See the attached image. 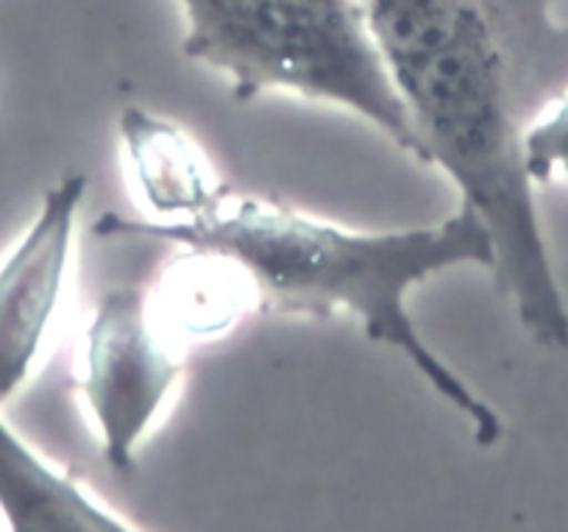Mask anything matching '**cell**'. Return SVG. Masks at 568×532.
I'll list each match as a JSON object with an SVG mask.
<instances>
[{
	"mask_svg": "<svg viewBox=\"0 0 568 532\" xmlns=\"http://www.w3.org/2000/svg\"><path fill=\"white\" fill-rule=\"evenodd\" d=\"M420 145L494 240V282L524 332L568 349L562 301L524 168L529 123L568 92L557 0H357Z\"/></svg>",
	"mask_w": 568,
	"mask_h": 532,
	"instance_id": "1",
	"label": "cell"
},
{
	"mask_svg": "<svg viewBox=\"0 0 568 532\" xmlns=\"http://www.w3.org/2000/svg\"><path fill=\"white\" fill-rule=\"evenodd\" d=\"M98 238H145L232 260L256 293V310L278 315H348L371 343L398 351L438 397L471 421L474 441L494 446L501 419L466 380L429 349L407 310L415 284L452 268L494 271V240L471 207L429 227L357 232L291 204L234 195L190 221H131L106 212Z\"/></svg>",
	"mask_w": 568,
	"mask_h": 532,
	"instance_id": "2",
	"label": "cell"
},
{
	"mask_svg": "<svg viewBox=\"0 0 568 532\" xmlns=\"http://www.w3.org/2000/svg\"><path fill=\"white\" fill-rule=\"evenodd\" d=\"M187 59L237 101L284 92L337 107L420 162L396 87L357 0H179Z\"/></svg>",
	"mask_w": 568,
	"mask_h": 532,
	"instance_id": "3",
	"label": "cell"
},
{
	"mask_svg": "<svg viewBox=\"0 0 568 532\" xmlns=\"http://www.w3.org/2000/svg\"><path fill=\"white\" fill-rule=\"evenodd\" d=\"M184 349L156 321L151 290L109 288L84 327L79 393L95 424L101 454L118 474L136 452L182 382Z\"/></svg>",
	"mask_w": 568,
	"mask_h": 532,
	"instance_id": "4",
	"label": "cell"
},
{
	"mask_svg": "<svg viewBox=\"0 0 568 532\" xmlns=\"http://www.w3.org/2000/svg\"><path fill=\"white\" fill-rule=\"evenodd\" d=\"M87 184L84 173L51 184L34 221L0 260V404L29 385L57 329Z\"/></svg>",
	"mask_w": 568,
	"mask_h": 532,
	"instance_id": "5",
	"label": "cell"
},
{
	"mask_svg": "<svg viewBox=\"0 0 568 532\" xmlns=\"http://www.w3.org/2000/svg\"><path fill=\"white\" fill-rule=\"evenodd\" d=\"M118 131L125 170L156 221H190L226 199L229 188L210 159L176 123L149 109L125 107Z\"/></svg>",
	"mask_w": 568,
	"mask_h": 532,
	"instance_id": "6",
	"label": "cell"
},
{
	"mask_svg": "<svg viewBox=\"0 0 568 532\" xmlns=\"http://www.w3.org/2000/svg\"><path fill=\"white\" fill-rule=\"evenodd\" d=\"M0 521L7 532H140L92 499L0 415Z\"/></svg>",
	"mask_w": 568,
	"mask_h": 532,
	"instance_id": "7",
	"label": "cell"
},
{
	"mask_svg": "<svg viewBox=\"0 0 568 532\" xmlns=\"http://www.w3.org/2000/svg\"><path fill=\"white\" fill-rule=\"evenodd\" d=\"M151 290L156 321L173 343L215 340L256 307V293L232 260L206 251H179Z\"/></svg>",
	"mask_w": 568,
	"mask_h": 532,
	"instance_id": "8",
	"label": "cell"
},
{
	"mask_svg": "<svg viewBox=\"0 0 568 532\" xmlns=\"http://www.w3.org/2000/svg\"><path fill=\"white\" fill-rule=\"evenodd\" d=\"M524 168L532 184L568 179V92L551 101L524 134Z\"/></svg>",
	"mask_w": 568,
	"mask_h": 532,
	"instance_id": "9",
	"label": "cell"
}]
</instances>
